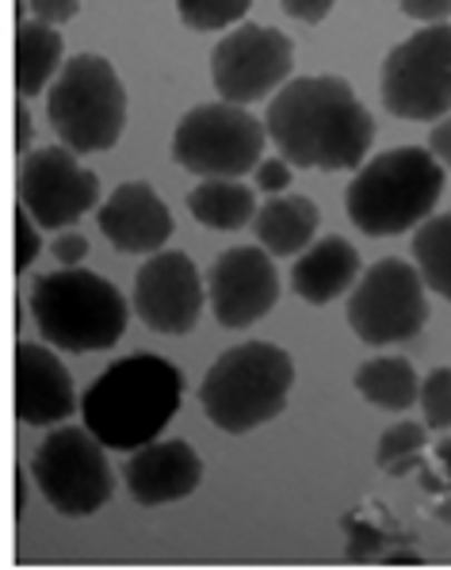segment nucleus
Masks as SVG:
<instances>
[{
    "label": "nucleus",
    "mask_w": 451,
    "mask_h": 570,
    "mask_svg": "<svg viewBox=\"0 0 451 570\" xmlns=\"http://www.w3.org/2000/svg\"><path fill=\"white\" fill-rule=\"evenodd\" d=\"M31 318L61 353H104L127 333L130 303L111 279L77 265L35 276Z\"/></svg>",
    "instance_id": "39448f33"
},
{
    "label": "nucleus",
    "mask_w": 451,
    "mask_h": 570,
    "mask_svg": "<svg viewBox=\"0 0 451 570\" xmlns=\"http://www.w3.org/2000/svg\"><path fill=\"white\" fill-rule=\"evenodd\" d=\"M188 210L207 230H226V234L242 230L256 215V188H245L242 180L210 177V180H203L199 188H192Z\"/></svg>",
    "instance_id": "412c9836"
},
{
    "label": "nucleus",
    "mask_w": 451,
    "mask_h": 570,
    "mask_svg": "<svg viewBox=\"0 0 451 570\" xmlns=\"http://www.w3.org/2000/svg\"><path fill=\"white\" fill-rule=\"evenodd\" d=\"M383 104L398 119L432 122L451 111V23H424L383 61Z\"/></svg>",
    "instance_id": "9d476101"
},
{
    "label": "nucleus",
    "mask_w": 451,
    "mask_h": 570,
    "mask_svg": "<svg viewBox=\"0 0 451 570\" xmlns=\"http://www.w3.org/2000/svg\"><path fill=\"white\" fill-rule=\"evenodd\" d=\"M317 223H322V210H317L314 199L280 191L268 204L256 207L249 226L256 242H261V249H268L272 257H295V253H303L314 242Z\"/></svg>",
    "instance_id": "6ab92c4d"
},
{
    "label": "nucleus",
    "mask_w": 451,
    "mask_h": 570,
    "mask_svg": "<svg viewBox=\"0 0 451 570\" xmlns=\"http://www.w3.org/2000/svg\"><path fill=\"white\" fill-rule=\"evenodd\" d=\"M77 410V387L61 356L47 345L23 341L16 348V417L20 425L50 429Z\"/></svg>",
    "instance_id": "dca6fc26"
},
{
    "label": "nucleus",
    "mask_w": 451,
    "mask_h": 570,
    "mask_svg": "<svg viewBox=\"0 0 451 570\" xmlns=\"http://www.w3.org/2000/svg\"><path fill=\"white\" fill-rule=\"evenodd\" d=\"M437 460L444 463V490L451 494V436H444V441L437 444Z\"/></svg>",
    "instance_id": "c9c22d12"
},
{
    "label": "nucleus",
    "mask_w": 451,
    "mask_h": 570,
    "mask_svg": "<svg viewBox=\"0 0 451 570\" xmlns=\"http://www.w3.org/2000/svg\"><path fill=\"white\" fill-rule=\"evenodd\" d=\"M398 8L421 23H444L451 16V0H398Z\"/></svg>",
    "instance_id": "2f4dec72"
},
{
    "label": "nucleus",
    "mask_w": 451,
    "mask_h": 570,
    "mask_svg": "<svg viewBox=\"0 0 451 570\" xmlns=\"http://www.w3.org/2000/svg\"><path fill=\"white\" fill-rule=\"evenodd\" d=\"M383 563H391V567H398V563L421 567V556H413V551H394V556H383Z\"/></svg>",
    "instance_id": "e433bc0d"
},
{
    "label": "nucleus",
    "mask_w": 451,
    "mask_h": 570,
    "mask_svg": "<svg viewBox=\"0 0 451 570\" xmlns=\"http://www.w3.org/2000/svg\"><path fill=\"white\" fill-rule=\"evenodd\" d=\"M283 4V12L291 16V20H298V23H322L325 16L333 12V4L337 0H280Z\"/></svg>",
    "instance_id": "473e14b6"
},
{
    "label": "nucleus",
    "mask_w": 451,
    "mask_h": 570,
    "mask_svg": "<svg viewBox=\"0 0 451 570\" xmlns=\"http://www.w3.org/2000/svg\"><path fill=\"white\" fill-rule=\"evenodd\" d=\"M349 326L364 345H398L413 341L429 326V299H424L421 272L410 261H375L356 284L349 287Z\"/></svg>",
    "instance_id": "1a4fd4ad"
},
{
    "label": "nucleus",
    "mask_w": 451,
    "mask_h": 570,
    "mask_svg": "<svg viewBox=\"0 0 451 570\" xmlns=\"http://www.w3.org/2000/svg\"><path fill=\"white\" fill-rule=\"evenodd\" d=\"M264 135L287 165L344 173L364 165L375 119L344 77H295L272 96Z\"/></svg>",
    "instance_id": "f257e3e1"
},
{
    "label": "nucleus",
    "mask_w": 451,
    "mask_h": 570,
    "mask_svg": "<svg viewBox=\"0 0 451 570\" xmlns=\"http://www.w3.org/2000/svg\"><path fill=\"white\" fill-rule=\"evenodd\" d=\"M47 119L73 154H104L127 130V89L108 58L73 55L47 96Z\"/></svg>",
    "instance_id": "423d86ee"
},
{
    "label": "nucleus",
    "mask_w": 451,
    "mask_h": 570,
    "mask_svg": "<svg viewBox=\"0 0 451 570\" xmlns=\"http://www.w3.org/2000/svg\"><path fill=\"white\" fill-rule=\"evenodd\" d=\"M96 223L119 253H157L173 238V210L146 180L119 184L100 204Z\"/></svg>",
    "instance_id": "f3484780"
},
{
    "label": "nucleus",
    "mask_w": 451,
    "mask_h": 570,
    "mask_svg": "<svg viewBox=\"0 0 451 570\" xmlns=\"http://www.w3.org/2000/svg\"><path fill=\"white\" fill-rule=\"evenodd\" d=\"M264 122L242 104H199L173 130V161L184 173L210 180H242L264 157Z\"/></svg>",
    "instance_id": "0eeeda50"
},
{
    "label": "nucleus",
    "mask_w": 451,
    "mask_h": 570,
    "mask_svg": "<svg viewBox=\"0 0 451 570\" xmlns=\"http://www.w3.org/2000/svg\"><path fill=\"white\" fill-rule=\"evenodd\" d=\"M349 532H352V540H349V559H367V556H375L379 548L386 543V537L379 529H364V524H356V521H349Z\"/></svg>",
    "instance_id": "7c9ffc66"
},
{
    "label": "nucleus",
    "mask_w": 451,
    "mask_h": 570,
    "mask_svg": "<svg viewBox=\"0 0 451 570\" xmlns=\"http://www.w3.org/2000/svg\"><path fill=\"white\" fill-rule=\"evenodd\" d=\"M413 261H418L421 284L451 303V215L424 218L413 234Z\"/></svg>",
    "instance_id": "5701e85b"
},
{
    "label": "nucleus",
    "mask_w": 451,
    "mask_h": 570,
    "mask_svg": "<svg viewBox=\"0 0 451 570\" xmlns=\"http://www.w3.org/2000/svg\"><path fill=\"white\" fill-rule=\"evenodd\" d=\"M31 475L47 505L61 517H92L115 494L108 449L88 429L73 425L47 433L31 455Z\"/></svg>",
    "instance_id": "6e6552de"
},
{
    "label": "nucleus",
    "mask_w": 451,
    "mask_h": 570,
    "mask_svg": "<svg viewBox=\"0 0 451 570\" xmlns=\"http://www.w3.org/2000/svg\"><path fill=\"white\" fill-rule=\"evenodd\" d=\"M360 276V253L352 249V242L344 238H322L311 242L298 253L295 268H291V287L303 303L325 306L333 299H341Z\"/></svg>",
    "instance_id": "a211bd4d"
},
{
    "label": "nucleus",
    "mask_w": 451,
    "mask_h": 570,
    "mask_svg": "<svg viewBox=\"0 0 451 570\" xmlns=\"http://www.w3.org/2000/svg\"><path fill=\"white\" fill-rule=\"evenodd\" d=\"M418 406L424 410V425L432 433L451 429V367H437V372H429V380H421Z\"/></svg>",
    "instance_id": "393cba45"
},
{
    "label": "nucleus",
    "mask_w": 451,
    "mask_h": 570,
    "mask_svg": "<svg viewBox=\"0 0 451 570\" xmlns=\"http://www.w3.org/2000/svg\"><path fill=\"white\" fill-rule=\"evenodd\" d=\"M291 66H295V47L287 35L264 23H242L218 39L210 55V81L226 104L245 108L287 85Z\"/></svg>",
    "instance_id": "9b49d317"
},
{
    "label": "nucleus",
    "mask_w": 451,
    "mask_h": 570,
    "mask_svg": "<svg viewBox=\"0 0 451 570\" xmlns=\"http://www.w3.org/2000/svg\"><path fill=\"white\" fill-rule=\"evenodd\" d=\"M50 253L58 257L61 268H77L88 257V242L77 230H58V238H55V245H50Z\"/></svg>",
    "instance_id": "c756f323"
},
{
    "label": "nucleus",
    "mask_w": 451,
    "mask_h": 570,
    "mask_svg": "<svg viewBox=\"0 0 451 570\" xmlns=\"http://www.w3.org/2000/svg\"><path fill=\"white\" fill-rule=\"evenodd\" d=\"M207 299L223 330L256 326L280 303V272L272 253L253 245L218 253L207 272Z\"/></svg>",
    "instance_id": "4468645a"
},
{
    "label": "nucleus",
    "mask_w": 451,
    "mask_h": 570,
    "mask_svg": "<svg viewBox=\"0 0 451 570\" xmlns=\"http://www.w3.org/2000/svg\"><path fill=\"white\" fill-rule=\"evenodd\" d=\"M23 4H31V16L39 23H50V28H58V23L73 20L77 8H81V0H23Z\"/></svg>",
    "instance_id": "c85d7f7f"
},
{
    "label": "nucleus",
    "mask_w": 451,
    "mask_h": 570,
    "mask_svg": "<svg viewBox=\"0 0 451 570\" xmlns=\"http://www.w3.org/2000/svg\"><path fill=\"white\" fill-rule=\"evenodd\" d=\"M253 0H176V16L192 31H223L245 20Z\"/></svg>",
    "instance_id": "b1692460"
},
{
    "label": "nucleus",
    "mask_w": 451,
    "mask_h": 570,
    "mask_svg": "<svg viewBox=\"0 0 451 570\" xmlns=\"http://www.w3.org/2000/svg\"><path fill=\"white\" fill-rule=\"evenodd\" d=\"M356 391L379 410H410L418 406L421 380L405 356H375L356 367Z\"/></svg>",
    "instance_id": "4be33fe9"
},
{
    "label": "nucleus",
    "mask_w": 451,
    "mask_h": 570,
    "mask_svg": "<svg viewBox=\"0 0 451 570\" xmlns=\"http://www.w3.org/2000/svg\"><path fill=\"white\" fill-rule=\"evenodd\" d=\"M444 196V165L429 146H394L356 169L344 210L367 238H394L418 230Z\"/></svg>",
    "instance_id": "7ed1b4c3"
},
{
    "label": "nucleus",
    "mask_w": 451,
    "mask_h": 570,
    "mask_svg": "<svg viewBox=\"0 0 451 570\" xmlns=\"http://www.w3.org/2000/svg\"><path fill=\"white\" fill-rule=\"evenodd\" d=\"M291 387H295V361L287 348L268 341H245L218 356L203 375L199 406L215 429L245 436L287 410Z\"/></svg>",
    "instance_id": "20e7f679"
},
{
    "label": "nucleus",
    "mask_w": 451,
    "mask_h": 570,
    "mask_svg": "<svg viewBox=\"0 0 451 570\" xmlns=\"http://www.w3.org/2000/svg\"><path fill=\"white\" fill-rule=\"evenodd\" d=\"M20 207L35 218L39 230H66L85 218L100 199V180L85 169L66 146H42L20 161Z\"/></svg>",
    "instance_id": "f8f14e48"
},
{
    "label": "nucleus",
    "mask_w": 451,
    "mask_h": 570,
    "mask_svg": "<svg viewBox=\"0 0 451 570\" xmlns=\"http://www.w3.org/2000/svg\"><path fill=\"white\" fill-rule=\"evenodd\" d=\"M31 135H35V127H31L28 104H16V150L28 154L31 150Z\"/></svg>",
    "instance_id": "f704fd0d"
},
{
    "label": "nucleus",
    "mask_w": 451,
    "mask_h": 570,
    "mask_svg": "<svg viewBox=\"0 0 451 570\" xmlns=\"http://www.w3.org/2000/svg\"><path fill=\"white\" fill-rule=\"evenodd\" d=\"M253 188L268 191V196H280V191L291 188V165L283 157H261L253 165Z\"/></svg>",
    "instance_id": "cd10ccee"
},
{
    "label": "nucleus",
    "mask_w": 451,
    "mask_h": 570,
    "mask_svg": "<svg viewBox=\"0 0 451 570\" xmlns=\"http://www.w3.org/2000/svg\"><path fill=\"white\" fill-rule=\"evenodd\" d=\"M122 482L138 505L157 510L196 494L203 482V460L188 441H149L130 452Z\"/></svg>",
    "instance_id": "2eb2a0df"
},
{
    "label": "nucleus",
    "mask_w": 451,
    "mask_h": 570,
    "mask_svg": "<svg viewBox=\"0 0 451 570\" xmlns=\"http://www.w3.org/2000/svg\"><path fill=\"white\" fill-rule=\"evenodd\" d=\"M429 154L437 157L444 169H451V119H440L437 127L429 130Z\"/></svg>",
    "instance_id": "72a5a7b5"
},
{
    "label": "nucleus",
    "mask_w": 451,
    "mask_h": 570,
    "mask_svg": "<svg viewBox=\"0 0 451 570\" xmlns=\"http://www.w3.org/2000/svg\"><path fill=\"white\" fill-rule=\"evenodd\" d=\"M424 444H429V433H424V425H418V421H398V425H391L383 436H379L375 463H379V468H386V463L402 460V455L424 452Z\"/></svg>",
    "instance_id": "a878e982"
},
{
    "label": "nucleus",
    "mask_w": 451,
    "mask_h": 570,
    "mask_svg": "<svg viewBox=\"0 0 451 570\" xmlns=\"http://www.w3.org/2000/svg\"><path fill=\"white\" fill-rule=\"evenodd\" d=\"M184 402V372L157 353H130L88 383L77 399L85 429L115 452H135L169 429Z\"/></svg>",
    "instance_id": "f03ea898"
},
{
    "label": "nucleus",
    "mask_w": 451,
    "mask_h": 570,
    "mask_svg": "<svg viewBox=\"0 0 451 570\" xmlns=\"http://www.w3.org/2000/svg\"><path fill=\"white\" fill-rule=\"evenodd\" d=\"M203 303H207V287H203V276L188 253H149V261L135 276V295H130V311L149 330L184 337L196 330Z\"/></svg>",
    "instance_id": "ddd939ff"
},
{
    "label": "nucleus",
    "mask_w": 451,
    "mask_h": 570,
    "mask_svg": "<svg viewBox=\"0 0 451 570\" xmlns=\"http://www.w3.org/2000/svg\"><path fill=\"white\" fill-rule=\"evenodd\" d=\"M42 253L39 226L23 207H16V272H28Z\"/></svg>",
    "instance_id": "bb28decb"
},
{
    "label": "nucleus",
    "mask_w": 451,
    "mask_h": 570,
    "mask_svg": "<svg viewBox=\"0 0 451 570\" xmlns=\"http://www.w3.org/2000/svg\"><path fill=\"white\" fill-rule=\"evenodd\" d=\"M61 35L50 23L20 20L16 28V92L28 100L39 96L61 69Z\"/></svg>",
    "instance_id": "aec40b11"
}]
</instances>
